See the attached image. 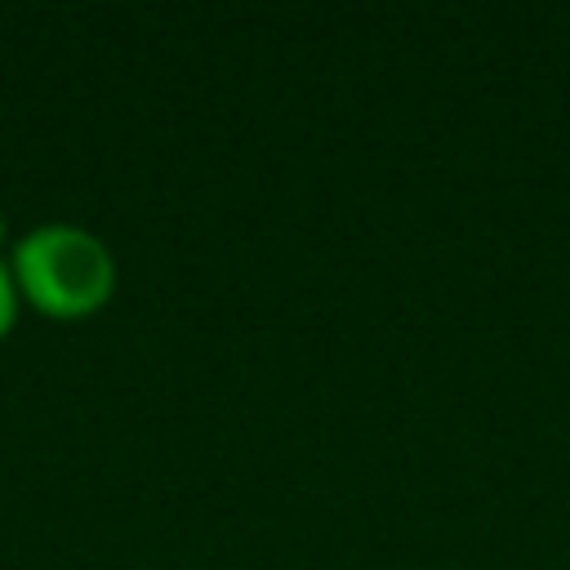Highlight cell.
Returning <instances> with one entry per match:
<instances>
[{
  "label": "cell",
  "instance_id": "1",
  "mask_svg": "<svg viewBox=\"0 0 570 570\" xmlns=\"http://www.w3.org/2000/svg\"><path fill=\"white\" fill-rule=\"evenodd\" d=\"M9 276L22 307L49 321H85L116 294V254L80 223H36L13 236Z\"/></svg>",
  "mask_w": 570,
  "mask_h": 570
},
{
  "label": "cell",
  "instance_id": "2",
  "mask_svg": "<svg viewBox=\"0 0 570 570\" xmlns=\"http://www.w3.org/2000/svg\"><path fill=\"white\" fill-rule=\"evenodd\" d=\"M18 312H22V298H18V289H13L9 263L0 258V343L13 334V325H18Z\"/></svg>",
  "mask_w": 570,
  "mask_h": 570
},
{
  "label": "cell",
  "instance_id": "3",
  "mask_svg": "<svg viewBox=\"0 0 570 570\" xmlns=\"http://www.w3.org/2000/svg\"><path fill=\"white\" fill-rule=\"evenodd\" d=\"M9 245H13V232H9V218H4V209H0V258L9 254Z\"/></svg>",
  "mask_w": 570,
  "mask_h": 570
}]
</instances>
